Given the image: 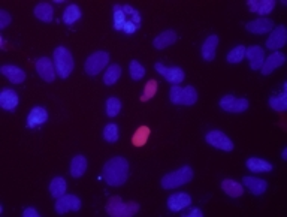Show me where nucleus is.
Segmentation results:
<instances>
[{
    "label": "nucleus",
    "instance_id": "7c9ffc66",
    "mask_svg": "<svg viewBox=\"0 0 287 217\" xmlns=\"http://www.w3.org/2000/svg\"><path fill=\"white\" fill-rule=\"evenodd\" d=\"M121 111V102H120L119 97H109L106 100V116L108 117H117Z\"/></svg>",
    "mask_w": 287,
    "mask_h": 217
},
{
    "label": "nucleus",
    "instance_id": "2eb2a0df",
    "mask_svg": "<svg viewBox=\"0 0 287 217\" xmlns=\"http://www.w3.org/2000/svg\"><path fill=\"white\" fill-rule=\"evenodd\" d=\"M286 63V56L280 51H274L268 59H265L262 66L263 75H269L272 71H275L277 68L283 66Z\"/></svg>",
    "mask_w": 287,
    "mask_h": 217
},
{
    "label": "nucleus",
    "instance_id": "6e6552de",
    "mask_svg": "<svg viewBox=\"0 0 287 217\" xmlns=\"http://www.w3.org/2000/svg\"><path fill=\"white\" fill-rule=\"evenodd\" d=\"M81 199L75 195H63L57 198L55 211L57 214H66L69 211H79L81 210Z\"/></svg>",
    "mask_w": 287,
    "mask_h": 217
},
{
    "label": "nucleus",
    "instance_id": "a19ab883",
    "mask_svg": "<svg viewBox=\"0 0 287 217\" xmlns=\"http://www.w3.org/2000/svg\"><path fill=\"white\" fill-rule=\"evenodd\" d=\"M259 5H261V2H259V0H250V2H248V8H250V11H251V12H257Z\"/></svg>",
    "mask_w": 287,
    "mask_h": 217
},
{
    "label": "nucleus",
    "instance_id": "f3484780",
    "mask_svg": "<svg viewBox=\"0 0 287 217\" xmlns=\"http://www.w3.org/2000/svg\"><path fill=\"white\" fill-rule=\"evenodd\" d=\"M242 183L244 186L253 193L256 196H261L263 193L266 192L268 189V183L265 180H261V178H256V177H244L242 178Z\"/></svg>",
    "mask_w": 287,
    "mask_h": 217
},
{
    "label": "nucleus",
    "instance_id": "39448f33",
    "mask_svg": "<svg viewBox=\"0 0 287 217\" xmlns=\"http://www.w3.org/2000/svg\"><path fill=\"white\" fill-rule=\"evenodd\" d=\"M169 99L175 105H186L190 106L197 102V92L193 86L187 87H180V86H172L169 92Z\"/></svg>",
    "mask_w": 287,
    "mask_h": 217
},
{
    "label": "nucleus",
    "instance_id": "9d476101",
    "mask_svg": "<svg viewBox=\"0 0 287 217\" xmlns=\"http://www.w3.org/2000/svg\"><path fill=\"white\" fill-rule=\"evenodd\" d=\"M156 71L160 73L163 78H166L169 83H172L174 86H178L184 81L186 75H184V71L178 66H172V68H167L162 63H156Z\"/></svg>",
    "mask_w": 287,
    "mask_h": 217
},
{
    "label": "nucleus",
    "instance_id": "423d86ee",
    "mask_svg": "<svg viewBox=\"0 0 287 217\" xmlns=\"http://www.w3.org/2000/svg\"><path fill=\"white\" fill-rule=\"evenodd\" d=\"M109 62V54L106 51H96L93 54H90L85 60V73L95 76L97 73H100Z\"/></svg>",
    "mask_w": 287,
    "mask_h": 217
},
{
    "label": "nucleus",
    "instance_id": "20e7f679",
    "mask_svg": "<svg viewBox=\"0 0 287 217\" xmlns=\"http://www.w3.org/2000/svg\"><path fill=\"white\" fill-rule=\"evenodd\" d=\"M54 66L60 78H68L73 71V57L71 51L65 47H57L54 49Z\"/></svg>",
    "mask_w": 287,
    "mask_h": 217
},
{
    "label": "nucleus",
    "instance_id": "f8f14e48",
    "mask_svg": "<svg viewBox=\"0 0 287 217\" xmlns=\"http://www.w3.org/2000/svg\"><path fill=\"white\" fill-rule=\"evenodd\" d=\"M36 71L39 73V76L47 81V83H52L55 79V66L54 62L49 60L48 57H41L36 60Z\"/></svg>",
    "mask_w": 287,
    "mask_h": 217
},
{
    "label": "nucleus",
    "instance_id": "72a5a7b5",
    "mask_svg": "<svg viewBox=\"0 0 287 217\" xmlns=\"http://www.w3.org/2000/svg\"><path fill=\"white\" fill-rule=\"evenodd\" d=\"M245 47L244 45H239V47H235L234 49H231V52L227 54V62L235 65V63H239L242 62V59L245 57Z\"/></svg>",
    "mask_w": 287,
    "mask_h": 217
},
{
    "label": "nucleus",
    "instance_id": "4c0bfd02",
    "mask_svg": "<svg viewBox=\"0 0 287 217\" xmlns=\"http://www.w3.org/2000/svg\"><path fill=\"white\" fill-rule=\"evenodd\" d=\"M114 24H116V29H117V30L123 29V27H124V24H126L124 12H123V11H119V6H116V14H114Z\"/></svg>",
    "mask_w": 287,
    "mask_h": 217
},
{
    "label": "nucleus",
    "instance_id": "79ce46f5",
    "mask_svg": "<svg viewBox=\"0 0 287 217\" xmlns=\"http://www.w3.org/2000/svg\"><path fill=\"white\" fill-rule=\"evenodd\" d=\"M123 30H124L126 33H133V32L136 30V25L133 24V23H126L124 27H123Z\"/></svg>",
    "mask_w": 287,
    "mask_h": 217
},
{
    "label": "nucleus",
    "instance_id": "aec40b11",
    "mask_svg": "<svg viewBox=\"0 0 287 217\" xmlns=\"http://www.w3.org/2000/svg\"><path fill=\"white\" fill-rule=\"evenodd\" d=\"M218 47V36L217 35H211L207 38V41L202 45V57L205 62H213L215 59V51Z\"/></svg>",
    "mask_w": 287,
    "mask_h": 217
},
{
    "label": "nucleus",
    "instance_id": "5701e85b",
    "mask_svg": "<svg viewBox=\"0 0 287 217\" xmlns=\"http://www.w3.org/2000/svg\"><path fill=\"white\" fill-rule=\"evenodd\" d=\"M87 171V159L82 154H78L72 159L71 162V175L73 178H79Z\"/></svg>",
    "mask_w": 287,
    "mask_h": 217
},
{
    "label": "nucleus",
    "instance_id": "6ab92c4d",
    "mask_svg": "<svg viewBox=\"0 0 287 217\" xmlns=\"http://www.w3.org/2000/svg\"><path fill=\"white\" fill-rule=\"evenodd\" d=\"M177 33L174 30H166V32H162L159 36L154 38L153 41V45L156 49H165L167 47H170L172 44L177 42Z\"/></svg>",
    "mask_w": 287,
    "mask_h": 217
},
{
    "label": "nucleus",
    "instance_id": "f257e3e1",
    "mask_svg": "<svg viewBox=\"0 0 287 217\" xmlns=\"http://www.w3.org/2000/svg\"><path fill=\"white\" fill-rule=\"evenodd\" d=\"M103 178L105 181L112 186V187H120L127 181L129 177V162L121 157H112L111 160H108L103 167Z\"/></svg>",
    "mask_w": 287,
    "mask_h": 217
},
{
    "label": "nucleus",
    "instance_id": "0eeeda50",
    "mask_svg": "<svg viewBox=\"0 0 287 217\" xmlns=\"http://www.w3.org/2000/svg\"><path fill=\"white\" fill-rule=\"evenodd\" d=\"M250 106V102L245 97H235L232 95H226L220 99V108L226 113H244Z\"/></svg>",
    "mask_w": 287,
    "mask_h": 217
},
{
    "label": "nucleus",
    "instance_id": "a211bd4d",
    "mask_svg": "<svg viewBox=\"0 0 287 217\" xmlns=\"http://www.w3.org/2000/svg\"><path fill=\"white\" fill-rule=\"evenodd\" d=\"M2 73L12 83V84H21L25 79V72L23 69H20L18 66L14 65H3L2 66Z\"/></svg>",
    "mask_w": 287,
    "mask_h": 217
},
{
    "label": "nucleus",
    "instance_id": "e433bc0d",
    "mask_svg": "<svg viewBox=\"0 0 287 217\" xmlns=\"http://www.w3.org/2000/svg\"><path fill=\"white\" fill-rule=\"evenodd\" d=\"M274 8H275V2H274V0H263V2H261V5H259L257 14H261L262 17H265V15L269 14Z\"/></svg>",
    "mask_w": 287,
    "mask_h": 217
},
{
    "label": "nucleus",
    "instance_id": "f704fd0d",
    "mask_svg": "<svg viewBox=\"0 0 287 217\" xmlns=\"http://www.w3.org/2000/svg\"><path fill=\"white\" fill-rule=\"evenodd\" d=\"M157 81L156 79H150L147 84H145V89H144V93L142 96H141V102H148L151 97L156 95V92H157Z\"/></svg>",
    "mask_w": 287,
    "mask_h": 217
},
{
    "label": "nucleus",
    "instance_id": "c9c22d12",
    "mask_svg": "<svg viewBox=\"0 0 287 217\" xmlns=\"http://www.w3.org/2000/svg\"><path fill=\"white\" fill-rule=\"evenodd\" d=\"M145 75V68L138 62V60H132L130 63V78L133 81H139Z\"/></svg>",
    "mask_w": 287,
    "mask_h": 217
},
{
    "label": "nucleus",
    "instance_id": "4be33fe9",
    "mask_svg": "<svg viewBox=\"0 0 287 217\" xmlns=\"http://www.w3.org/2000/svg\"><path fill=\"white\" fill-rule=\"evenodd\" d=\"M0 105L3 110L6 111H14L18 105V95L11 90V89H6L0 93Z\"/></svg>",
    "mask_w": 287,
    "mask_h": 217
},
{
    "label": "nucleus",
    "instance_id": "1a4fd4ad",
    "mask_svg": "<svg viewBox=\"0 0 287 217\" xmlns=\"http://www.w3.org/2000/svg\"><path fill=\"white\" fill-rule=\"evenodd\" d=\"M205 141L210 145H213L218 150H223V151H232L234 150V143L221 132V130H211L205 135Z\"/></svg>",
    "mask_w": 287,
    "mask_h": 217
},
{
    "label": "nucleus",
    "instance_id": "dca6fc26",
    "mask_svg": "<svg viewBox=\"0 0 287 217\" xmlns=\"http://www.w3.org/2000/svg\"><path fill=\"white\" fill-rule=\"evenodd\" d=\"M245 29L250 32V33H256V35H265L268 32H272L274 29V21L266 18V17H261L254 21H250L247 23Z\"/></svg>",
    "mask_w": 287,
    "mask_h": 217
},
{
    "label": "nucleus",
    "instance_id": "cd10ccee",
    "mask_svg": "<svg viewBox=\"0 0 287 217\" xmlns=\"http://www.w3.org/2000/svg\"><path fill=\"white\" fill-rule=\"evenodd\" d=\"M150 133H151V130H150L148 126H141V127H138L136 132H135L133 137H132V144L135 145V147H144V145L147 144L148 138H150Z\"/></svg>",
    "mask_w": 287,
    "mask_h": 217
},
{
    "label": "nucleus",
    "instance_id": "58836bf2",
    "mask_svg": "<svg viewBox=\"0 0 287 217\" xmlns=\"http://www.w3.org/2000/svg\"><path fill=\"white\" fill-rule=\"evenodd\" d=\"M12 21V18H11V15L5 11V9H2L0 11V29L3 30L5 27H8L9 23Z\"/></svg>",
    "mask_w": 287,
    "mask_h": 217
},
{
    "label": "nucleus",
    "instance_id": "473e14b6",
    "mask_svg": "<svg viewBox=\"0 0 287 217\" xmlns=\"http://www.w3.org/2000/svg\"><path fill=\"white\" fill-rule=\"evenodd\" d=\"M103 138L108 143H117L119 141V126L117 124H108L103 129Z\"/></svg>",
    "mask_w": 287,
    "mask_h": 217
},
{
    "label": "nucleus",
    "instance_id": "c03bdc74",
    "mask_svg": "<svg viewBox=\"0 0 287 217\" xmlns=\"http://www.w3.org/2000/svg\"><path fill=\"white\" fill-rule=\"evenodd\" d=\"M283 159H284V160L287 159V150H286V148L283 150Z\"/></svg>",
    "mask_w": 287,
    "mask_h": 217
},
{
    "label": "nucleus",
    "instance_id": "37998d69",
    "mask_svg": "<svg viewBox=\"0 0 287 217\" xmlns=\"http://www.w3.org/2000/svg\"><path fill=\"white\" fill-rule=\"evenodd\" d=\"M193 216L202 217L204 214H202V211H200V210H191L190 213H187V214H186V217H193Z\"/></svg>",
    "mask_w": 287,
    "mask_h": 217
},
{
    "label": "nucleus",
    "instance_id": "bb28decb",
    "mask_svg": "<svg viewBox=\"0 0 287 217\" xmlns=\"http://www.w3.org/2000/svg\"><path fill=\"white\" fill-rule=\"evenodd\" d=\"M66 189H68V184H66V180L62 178V177H55L52 178V181L49 183V193L57 199L60 196H63L66 193Z\"/></svg>",
    "mask_w": 287,
    "mask_h": 217
},
{
    "label": "nucleus",
    "instance_id": "2f4dec72",
    "mask_svg": "<svg viewBox=\"0 0 287 217\" xmlns=\"http://www.w3.org/2000/svg\"><path fill=\"white\" fill-rule=\"evenodd\" d=\"M269 106L274 110V111H286L287 110V95L283 93L280 96H274L269 99Z\"/></svg>",
    "mask_w": 287,
    "mask_h": 217
},
{
    "label": "nucleus",
    "instance_id": "393cba45",
    "mask_svg": "<svg viewBox=\"0 0 287 217\" xmlns=\"http://www.w3.org/2000/svg\"><path fill=\"white\" fill-rule=\"evenodd\" d=\"M52 14H54L52 6L49 3H47V2H41L35 8V17L38 20L44 21V23H51L52 21Z\"/></svg>",
    "mask_w": 287,
    "mask_h": 217
},
{
    "label": "nucleus",
    "instance_id": "ea45409f",
    "mask_svg": "<svg viewBox=\"0 0 287 217\" xmlns=\"http://www.w3.org/2000/svg\"><path fill=\"white\" fill-rule=\"evenodd\" d=\"M39 211H36L35 208H32V207H28V208H25L23 211V217H39Z\"/></svg>",
    "mask_w": 287,
    "mask_h": 217
},
{
    "label": "nucleus",
    "instance_id": "7ed1b4c3",
    "mask_svg": "<svg viewBox=\"0 0 287 217\" xmlns=\"http://www.w3.org/2000/svg\"><path fill=\"white\" fill-rule=\"evenodd\" d=\"M191 180H193V169L186 165V167H181V168L174 171V172L166 174L162 178L160 184H162L163 189L170 191V189H177L180 186H184V184L190 183Z\"/></svg>",
    "mask_w": 287,
    "mask_h": 217
},
{
    "label": "nucleus",
    "instance_id": "4468645a",
    "mask_svg": "<svg viewBox=\"0 0 287 217\" xmlns=\"http://www.w3.org/2000/svg\"><path fill=\"white\" fill-rule=\"evenodd\" d=\"M245 57L248 59L250 68L253 71L262 69L263 62H265V51L259 45H253V47L245 49Z\"/></svg>",
    "mask_w": 287,
    "mask_h": 217
},
{
    "label": "nucleus",
    "instance_id": "a878e982",
    "mask_svg": "<svg viewBox=\"0 0 287 217\" xmlns=\"http://www.w3.org/2000/svg\"><path fill=\"white\" fill-rule=\"evenodd\" d=\"M247 168L253 172H271L272 171V165L263 159H259V157H250L247 162H245Z\"/></svg>",
    "mask_w": 287,
    "mask_h": 217
},
{
    "label": "nucleus",
    "instance_id": "c85d7f7f",
    "mask_svg": "<svg viewBox=\"0 0 287 217\" xmlns=\"http://www.w3.org/2000/svg\"><path fill=\"white\" fill-rule=\"evenodd\" d=\"M120 76H121V68L119 65H111L108 66L106 72L103 73V83L106 86H114L120 79Z\"/></svg>",
    "mask_w": 287,
    "mask_h": 217
},
{
    "label": "nucleus",
    "instance_id": "412c9836",
    "mask_svg": "<svg viewBox=\"0 0 287 217\" xmlns=\"http://www.w3.org/2000/svg\"><path fill=\"white\" fill-rule=\"evenodd\" d=\"M47 110H45L44 106H35V108L30 111L28 117H27V126H28V127H36V126H39V124H44V123L47 121Z\"/></svg>",
    "mask_w": 287,
    "mask_h": 217
},
{
    "label": "nucleus",
    "instance_id": "f03ea898",
    "mask_svg": "<svg viewBox=\"0 0 287 217\" xmlns=\"http://www.w3.org/2000/svg\"><path fill=\"white\" fill-rule=\"evenodd\" d=\"M105 210L111 217H132L139 211V204L136 201L123 202L121 198L112 196L108 199Z\"/></svg>",
    "mask_w": 287,
    "mask_h": 217
},
{
    "label": "nucleus",
    "instance_id": "ddd939ff",
    "mask_svg": "<svg viewBox=\"0 0 287 217\" xmlns=\"http://www.w3.org/2000/svg\"><path fill=\"white\" fill-rule=\"evenodd\" d=\"M191 205V196L189 193L186 192H180V193H174L169 196L167 199V208L174 213L177 211H181L187 207Z\"/></svg>",
    "mask_w": 287,
    "mask_h": 217
},
{
    "label": "nucleus",
    "instance_id": "c756f323",
    "mask_svg": "<svg viewBox=\"0 0 287 217\" xmlns=\"http://www.w3.org/2000/svg\"><path fill=\"white\" fill-rule=\"evenodd\" d=\"M81 18V9L76 5H69L63 12V21L68 25H72Z\"/></svg>",
    "mask_w": 287,
    "mask_h": 217
},
{
    "label": "nucleus",
    "instance_id": "9b49d317",
    "mask_svg": "<svg viewBox=\"0 0 287 217\" xmlns=\"http://www.w3.org/2000/svg\"><path fill=\"white\" fill-rule=\"evenodd\" d=\"M287 30L286 25H278L275 30L271 32L269 38L266 39V48L268 49H280L286 45Z\"/></svg>",
    "mask_w": 287,
    "mask_h": 217
},
{
    "label": "nucleus",
    "instance_id": "b1692460",
    "mask_svg": "<svg viewBox=\"0 0 287 217\" xmlns=\"http://www.w3.org/2000/svg\"><path fill=\"white\" fill-rule=\"evenodd\" d=\"M221 189H223V192L226 193L227 196H231V198H239V196L244 195L242 186L239 184L238 181L231 180V178H226V180L221 181Z\"/></svg>",
    "mask_w": 287,
    "mask_h": 217
}]
</instances>
